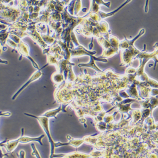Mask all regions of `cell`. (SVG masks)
<instances>
[{
	"mask_svg": "<svg viewBox=\"0 0 158 158\" xmlns=\"http://www.w3.org/2000/svg\"><path fill=\"white\" fill-rule=\"evenodd\" d=\"M130 2V1H127L125 3H124V4H122V5H121L119 7V8H118L117 10H115V11H112V12H111L109 13L108 14H104L103 13H100V15H101V17L102 18H106V17H109V16H111L113 15L114 14L116 13L117 12V11H119L120 9H122L123 7H124V6L127 4V3H129V2Z\"/></svg>",
	"mask_w": 158,
	"mask_h": 158,
	"instance_id": "obj_4",
	"label": "cell"
},
{
	"mask_svg": "<svg viewBox=\"0 0 158 158\" xmlns=\"http://www.w3.org/2000/svg\"><path fill=\"white\" fill-rule=\"evenodd\" d=\"M23 135L24 131H23L21 136L18 139L19 143H27L31 142L37 141L41 144V146H42L43 144L41 140L45 137L44 135H41V136L38 137V138H33L28 136H25Z\"/></svg>",
	"mask_w": 158,
	"mask_h": 158,
	"instance_id": "obj_2",
	"label": "cell"
},
{
	"mask_svg": "<svg viewBox=\"0 0 158 158\" xmlns=\"http://www.w3.org/2000/svg\"><path fill=\"white\" fill-rule=\"evenodd\" d=\"M31 146L33 150V153H32L33 155H35L37 158H41V157L40 156V155H39V153H38L37 150H36V149L35 148V146L34 144H32Z\"/></svg>",
	"mask_w": 158,
	"mask_h": 158,
	"instance_id": "obj_5",
	"label": "cell"
},
{
	"mask_svg": "<svg viewBox=\"0 0 158 158\" xmlns=\"http://www.w3.org/2000/svg\"><path fill=\"white\" fill-rule=\"evenodd\" d=\"M25 115L26 116H30L36 118L39 121V124L42 127L43 129L45 131V133L47 135L49 139V143L51 144V155L50 158H53L54 157V152H55V143L53 140L52 138L51 135L50 131H49V119L47 118L44 117V116H34L30 114L25 113Z\"/></svg>",
	"mask_w": 158,
	"mask_h": 158,
	"instance_id": "obj_1",
	"label": "cell"
},
{
	"mask_svg": "<svg viewBox=\"0 0 158 158\" xmlns=\"http://www.w3.org/2000/svg\"><path fill=\"white\" fill-rule=\"evenodd\" d=\"M68 105H63L62 106H60L58 108H56V109L46 111L45 113L41 115V116H44L48 118H56V114H57L61 111H65L66 112L65 109L66 107Z\"/></svg>",
	"mask_w": 158,
	"mask_h": 158,
	"instance_id": "obj_3",
	"label": "cell"
}]
</instances>
